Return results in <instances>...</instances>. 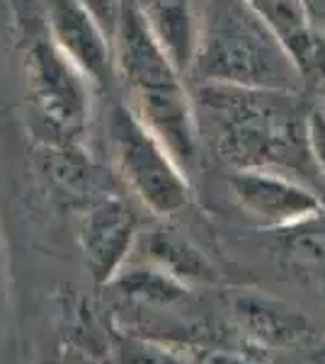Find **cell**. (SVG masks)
<instances>
[{
  "label": "cell",
  "mask_w": 325,
  "mask_h": 364,
  "mask_svg": "<svg viewBox=\"0 0 325 364\" xmlns=\"http://www.w3.org/2000/svg\"><path fill=\"white\" fill-rule=\"evenodd\" d=\"M78 3L85 5V8L90 10L100 22H102L110 34H114L117 20H119L122 0H78Z\"/></svg>",
  "instance_id": "cell-16"
},
{
  "label": "cell",
  "mask_w": 325,
  "mask_h": 364,
  "mask_svg": "<svg viewBox=\"0 0 325 364\" xmlns=\"http://www.w3.org/2000/svg\"><path fill=\"white\" fill-rule=\"evenodd\" d=\"M235 309H238L240 318H245L250 326V331L265 340L292 343L299 336H304V316H297L279 304H270L265 299H240Z\"/></svg>",
  "instance_id": "cell-13"
},
{
  "label": "cell",
  "mask_w": 325,
  "mask_h": 364,
  "mask_svg": "<svg viewBox=\"0 0 325 364\" xmlns=\"http://www.w3.org/2000/svg\"><path fill=\"white\" fill-rule=\"evenodd\" d=\"M151 34L182 73H190L199 44V10L194 0H136Z\"/></svg>",
  "instance_id": "cell-11"
},
{
  "label": "cell",
  "mask_w": 325,
  "mask_h": 364,
  "mask_svg": "<svg viewBox=\"0 0 325 364\" xmlns=\"http://www.w3.org/2000/svg\"><path fill=\"white\" fill-rule=\"evenodd\" d=\"M34 156H37L39 173L61 197L87 202L90 207L95 199L112 195L107 192L110 180L102 178V170L90 161V154H85V146L80 141H41Z\"/></svg>",
  "instance_id": "cell-10"
},
{
  "label": "cell",
  "mask_w": 325,
  "mask_h": 364,
  "mask_svg": "<svg viewBox=\"0 0 325 364\" xmlns=\"http://www.w3.org/2000/svg\"><path fill=\"white\" fill-rule=\"evenodd\" d=\"M304 5L313 17V22L325 32V0H304Z\"/></svg>",
  "instance_id": "cell-17"
},
{
  "label": "cell",
  "mask_w": 325,
  "mask_h": 364,
  "mask_svg": "<svg viewBox=\"0 0 325 364\" xmlns=\"http://www.w3.org/2000/svg\"><path fill=\"white\" fill-rule=\"evenodd\" d=\"M233 202L265 228H294L323 214L321 190L277 170H233L228 180Z\"/></svg>",
  "instance_id": "cell-6"
},
{
  "label": "cell",
  "mask_w": 325,
  "mask_h": 364,
  "mask_svg": "<svg viewBox=\"0 0 325 364\" xmlns=\"http://www.w3.org/2000/svg\"><path fill=\"white\" fill-rule=\"evenodd\" d=\"M46 34L97 90H112L117 83L112 34L85 5L46 0Z\"/></svg>",
  "instance_id": "cell-7"
},
{
  "label": "cell",
  "mask_w": 325,
  "mask_h": 364,
  "mask_svg": "<svg viewBox=\"0 0 325 364\" xmlns=\"http://www.w3.org/2000/svg\"><path fill=\"white\" fill-rule=\"evenodd\" d=\"M112 44L124 102L190 173L199 163L204 144L192 90L187 75L151 34L134 0H122Z\"/></svg>",
  "instance_id": "cell-2"
},
{
  "label": "cell",
  "mask_w": 325,
  "mask_h": 364,
  "mask_svg": "<svg viewBox=\"0 0 325 364\" xmlns=\"http://www.w3.org/2000/svg\"><path fill=\"white\" fill-rule=\"evenodd\" d=\"M0 279H3V240H0Z\"/></svg>",
  "instance_id": "cell-20"
},
{
  "label": "cell",
  "mask_w": 325,
  "mask_h": 364,
  "mask_svg": "<svg viewBox=\"0 0 325 364\" xmlns=\"http://www.w3.org/2000/svg\"><path fill=\"white\" fill-rule=\"evenodd\" d=\"M136 243V214L119 195H105L87 207L80 224V248L85 265L97 282H110L122 272Z\"/></svg>",
  "instance_id": "cell-8"
},
{
  "label": "cell",
  "mask_w": 325,
  "mask_h": 364,
  "mask_svg": "<svg viewBox=\"0 0 325 364\" xmlns=\"http://www.w3.org/2000/svg\"><path fill=\"white\" fill-rule=\"evenodd\" d=\"M318 107L325 109V85H321V97H318Z\"/></svg>",
  "instance_id": "cell-19"
},
{
  "label": "cell",
  "mask_w": 325,
  "mask_h": 364,
  "mask_svg": "<svg viewBox=\"0 0 325 364\" xmlns=\"http://www.w3.org/2000/svg\"><path fill=\"white\" fill-rule=\"evenodd\" d=\"M202 141L233 170H277L325 185L313 166L301 92L238 85H192Z\"/></svg>",
  "instance_id": "cell-1"
},
{
  "label": "cell",
  "mask_w": 325,
  "mask_h": 364,
  "mask_svg": "<svg viewBox=\"0 0 325 364\" xmlns=\"http://www.w3.org/2000/svg\"><path fill=\"white\" fill-rule=\"evenodd\" d=\"M114 284L122 294L144 299V301H158V304H173L177 299L185 296V284L168 274L165 269L151 265V267H134L122 269L114 277Z\"/></svg>",
  "instance_id": "cell-14"
},
{
  "label": "cell",
  "mask_w": 325,
  "mask_h": 364,
  "mask_svg": "<svg viewBox=\"0 0 325 364\" xmlns=\"http://www.w3.org/2000/svg\"><path fill=\"white\" fill-rule=\"evenodd\" d=\"M107 146L122 182L151 214L170 219L190 207L185 168L124 100L110 102Z\"/></svg>",
  "instance_id": "cell-4"
},
{
  "label": "cell",
  "mask_w": 325,
  "mask_h": 364,
  "mask_svg": "<svg viewBox=\"0 0 325 364\" xmlns=\"http://www.w3.org/2000/svg\"><path fill=\"white\" fill-rule=\"evenodd\" d=\"M306 134H309V149L313 166L318 175L325 182V109L313 105L309 109V119H306Z\"/></svg>",
  "instance_id": "cell-15"
},
{
  "label": "cell",
  "mask_w": 325,
  "mask_h": 364,
  "mask_svg": "<svg viewBox=\"0 0 325 364\" xmlns=\"http://www.w3.org/2000/svg\"><path fill=\"white\" fill-rule=\"evenodd\" d=\"M27 100L51 132V139L85 141L92 117V85L56 44L34 37L22 54Z\"/></svg>",
  "instance_id": "cell-5"
},
{
  "label": "cell",
  "mask_w": 325,
  "mask_h": 364,
  "mask_svg": "<svg viewBox=\"0 0 325 364\" xmlns=\"http://www.w3.org/2000/svg\"><path fill=\"white\" fill-rule=\"evenodd\" d=\"M134 3H136V0H134Z\"/></svg>",
  "instance_id": "cell-21"
},
{
  "label": "cell",
  "mask_w": 325,
  "mask_h": 364,
  "mask_svg": "<svg viewBox=\"0 0 325 364\" xmlns=\"http://www.w3.org/2000/svg\"><path fill=\"white\" fill-rule=\"evenodd\" d=\"M309 364H325V338L309 352Z\"/></svg>",
  "instance_id": "cell-18"
},
{
  "label": "cell",
  "mask_w": 325,
  "mask_h": 364,
  "mask_svg": "<svg viewBox=\"0 0 325 364\" xmlns=\"http://www.w3.org/2000/svg\"><path fill=\"white\" fill-rule=\"evenodd\" d=\"M192 85H238L304 92L284 44L245 0H206L199 10V44L187 73Z\"/></svg>",
  "instance_id": "cell-3"
},
{
  "label": "cell",
  "mask_w": 325,
  "mask_h": 364,
  "mask_svg": "<svg viewBox=\"0 0 325 364\" xmlns=\"http://www.w3.org/2000/svg\"><path fill=\"white\" fill-rule=\"evenodd\" d=\"M277 34L306 85H325V32L313 22L304 0H245Z\"/></svg>",
  "instance_id": "cell-9"
},
{
  "label": "cell",
  "mask_w": 325,
  "mask_h": 364,
  "mask_svg": "<svg viewBox=\"0 0 325 364\" xmlns=\"http://www.w3.org/2000/svg\"><path fill=\"white\" fill-rule=\"evenodd\" d=\"M146 255L151 257L153 265L173 274L182 284L209 279L214 274L204 252L187 238L177 236L175 231H168V228H158L146 238Z\"/></svg>",
  "instance_id": "cell-12"
}]
</instances>
